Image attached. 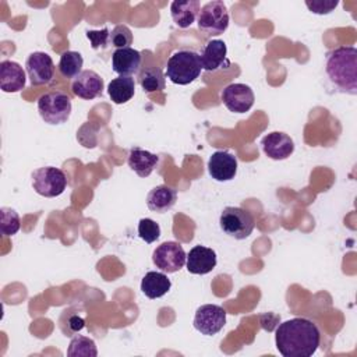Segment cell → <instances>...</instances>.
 <instances>
[{
  "mask_svg": "<svg viewBox=\"0 0 357 357\" xmlns=\"http://www.w3.org/2000/svg\"><path fill=\"white\" fill-rule=\"evenodd\" d=\"M275 343L283 357H310L319 347L321 332L307 318H291L276 328Z\"/></svg>",
  "mask_w": 357,
  "mask_h": 357,
  "instance_id": "cell-1",
  "label": "cell"
},
{
  "mask_svg": "<svg viewBox=\"0 0 357 357\" xmlns=\"http://www.w3.org/2000/svg\"><path fill=\"white\" fill-rule=\"evenodd\" d=\"M325 73L336 91L357 95V49L339 46L329 50L325 54Z\"/></svg>",
  "mask_w": 357,
  "mask_h": 357,
  "instance_id": "cell-2",
  "label": "cell"
},
{
  "mask_svg": "<svg viewBox=\"0 0 357 357\" xmlns=\"http://www.w3.org/2000/svg\"><path fill=\"white\" fill-rule=\"evenodd\" d=\"M202 71L199 53L191 49H178L167 60L166 77L177 85H188Z\"/></svg>",
  "mask_w": 357,
  "mask_h": 357,
  "instance_id": "cell-3",
  "label": "cell"
},
{
  "mask_svg": "<svg viewBox=\"0 0 357 357\" xmlns=\"http://www.w3.org/2000/svg\"><path fill=\"white\" fill-rule=\"evenodd\" d=\"M71 99L61 91H52L42 95L38 100V112L47 124H63L71 114Z\"/></svg>",
  "mask_w": 357,
  "mask_h": 357,
  "instance_id": "cell-4",
  "label": "cell"
},
{
  "mask_svg": "<svg viewBox=\"0 0 357 357\" xmlns=\"http://www.w3.org/2000/svg\"><path fill=\"white\" fill-rule=\"evenodd\" d=\"M198 29L206 36L222 35L229 26L227 7L220 0H212L204 4L197 17Z\"/></svg>",
  "mask_w": 357,
  "mask_h": 357,
  "instance_id": "cell-5",
  "label": "cell"
},
{
  "mask_svg": "<svg viewBox=\"0 0 357 357\" xmlns=\"http://www.w3.org/2000/svg\"><path fill=\"white\" fill-rule=\"evenodd\" d=\"M219 225L227 236L236 240H244L252 233L255 222L248 211L238 206H226L220 213Z\"/></svg>",
  "mask_w": 357,
  "mask_h": 357,
  "instance_id": "cell-6",
  "label": "cell"
},
{
  "mask_svg": "<svg viewBox=\"0 0 357 357\" xmlns=\"http://www.w3.org/2000/svg\"><path fill=\"white\" fill-rule=\"evenodd\" d=\"M32 187L36 194L53 198L64 192L67 187V177L63 170L54 166H43L32 172Z\"/></svg>",
  "mask_w": 357,
  "mask_h": 357,
  "instance_id": "cell-7",
  "label": "cell"
},
{
  "mask_svg": "<svg viewBox=\"0 0 357 357\" xmlns=\"http://www.w3.org/2000/svg\"><path fill=\"white\" fill-rule=\"evenodd\" d=\"M187 259L183 245L177 241H165L159 244L152 254V261L160 271L174 273L180 271Z\"/></svg>",
  "mask_w": 357,
  "mask_h": 357,
  "instance_id": "cell-8",
  "label": "cell"
},
{
  "mask_svg": "<svg viewBox=\"0 0 357 357\" xmlns=\"http://www.w3.org/2000/svg\"><path fill=\"white\" fill-rule=\"evenodd\" d=\"M226 324V311L216 304H204L197 308L194 328L205 336L216 335Z\"/></svg>",
  "mask_w": 357,
  "mask_h": 357,
  "instance_id": "cell-9",
  "label": "cell"
},
{
  "mask_svg": "<svg viewBox=\"0 0 357 357\" xmlns=\"http://www.w3.org/2000/svg\"><path fill=\"white\" fill-rule=\"evenodd\" d=\"M25 70L32 86L47 85L54 78V63L45 52H33L26 57Z\"/></svg>",
  "mask_w": 357,
  "mask_h": 357,
  "instance_id": "cell-10",
  "label": "cell"
},
{
  "mask_svg": "<svg viewBox=\"0 0 357 357\" xmlns=\"http://www.w3.org/2000/svg\"><path fill=\"white\" fill-rule=\"evenodd\" d=\"M220 99L227 110L233 113H245L248 112L255 100L252 89L245 84H230L227 85L222 93Z\"/></svg>",
  "mask_w": 357,
  "mask_h": 357,
  "instance_id": "cell-11",
  "label": "cell"
},
{
  "mask_svg": "<svg viewBox=\"0 0 357 357\" xmlns=\"http://www.w3.org/2000/svg\"><path fill=\"white\" fill-rule=\"evenodd\" d=\"M264 153L273 160L287 159L294 151V142L286 132L272 131L261 139Z\"/></svg>",
  "mask_w": 357,
  "mask_h": 357,
  "instance_id": "cell-12",
  "label": "cell"
},
{
  "mask_svg": "<svg viewBox=\"0 0 357 357\" xmlns=\"http://www.w3.org/2000/svg\"><path fill=\"white\" fill-rule=\"evenodd\" d=\"M208 172L216 181H229L237 173V158L227 151H216L209 156Z\"/></svg>",
  "mask_w": 357,
  "mask_h": 357,
  "instance_id": "cell-13",
  "label": "cell"
},
{
  "mask_svg": "<svg viewBox=\"0 0 357 357\" xmlns=\"http://www.w3.org/2000/svg\"><path fill=\"white\" fill-rule=\"evenodd\" d=\"M226 54H227V47L223 40L220 39L208 40L199 53L202 70L208 73H213L223 67H227L230 61L227 60Z\"/></svg>",
  "mask_w": 357,
  "mask_h": 357,
  "instance_id": "cell-14",
  "label": "cell"
},
{
  "mask_svg": "<svg viewBox=\"0 0 357 357\" xmlns=\"http://www.w3.org/2000/svg\"><path fill=\"white\" fill-rule=\"evenodd\" d=\"M71 91L75 96L81 99H95L103 91V79L98 73L92 70H84L74 78L71 84Z\"/></svg>",
  "mask_w": 357,
  "mask_h": 357,
  "instance_id": "cell-15",
  "label": "cell"
},
{
  "mask_svg": "<svg viewBox=\"0 0 357 357\" xmlns=\"http://www.w3.org/2000/svg\"><path fill=\"white\" fill-rule=\"evenodd\" d=\"M185 265L192 275H206L216 266V252L212 248L195 245L187 254Z\"/></svg>",
  "mask_w": 357,
  "mask_h": 357,
  "instance_id": "cell-16",
  "label": "cell"
},
{
  "mask_svg": "<svg viewBox=\"0 0 357 357\" xmlns=\"http://www.w3.org/2000/svg\"><path fill=\"white\" fill-rule=\"evenodd\" d=\"M25 71L17 61L3 60L0 63V88L3 92H20L25 88Z\"/></svg>",
  "mask_w": 357,
  "mask_h": 357,
  "instance_id": "cell-17",
  "label": "cell"
},
{
  "mask_svg": "<svg viewBox=\"0 0 357 357\" xmlns=\"http://www.w3.org/2000/svg\"><path fill=\"white\" fill-rule=\"evenodd\" d=\"M142 63V56L132 47L116 49L112 56V68L119 75L131 77L138 73Z\"/></svg>",
  "mask_w": 357,
  "mask_h": 357,
  "instance_id": "cell-18",
  "label": "cell"
},
{
  "mask_svg": "<svg viewBox=\"0 0 357 357\" xmlns=\"http://www.w3.org/2000/svg\"><path fill=\"white\" fill-rule=\"evenodd\" d=\"M177 201V191L166 184L153 187L146 195V206L156 213H165L170 211Z\"/></svg>",
  "mask_w": 357,
  "mask_h": 357,
  "instance_id": "cell-19",
  "label": "cell"
},
{
  "mask_svg": "<svg viewBox=\"0 0 357 357\" xmlns=\"http://www.w3.org/2000/svg\"><path fill=\"white\" fill-rule=\"evenodd\" d=\"M201 10L198 0H176L170 4V15L178 28H188Z\"/></svg>",
  "mask_w": 357,
  "mask_h": 357,
  "instance_id": "cell-20",
  "label": "cell"
},
{
  "mask_svg": "<svg viewBox=\"0 0 357 357\" xmlns=\"http://www.w3.org/2000/svg\"><path fill=\"white\" fill-rule=\"evenodd\" d=\"M127 163H128V167L132 172H135L139 177H148L153 172V169L158 166L159 156L149 151L135 146L130 151Z\"/></svg>",
  "mask_w": 357,
  "mask_h": 357,
  "instance_id": "cell-21",
  "label": "cell"
},
{
  "mask_svg": "<svg viewBox=\"0 0 357 357\" xmlns=\"http://www.w3.org/2000/svg\"><path fill=\"white\" fill-rule=\"evenodd\" d=\"M172 287V282L163 272H146L141 280V291L148 298L163 297Z\"/></svg>",
  "mask_w": 357,
  "mask_h": 357,
  "instance_id": "cell-22",
  "label": "cell"
},
{
  "mask_svg": "<svg viewBox=\"0 0 357 357\" xmlns=\"http://www.w3.org/2000/svg\"><path fill=\"white\" fill-rule=\"evenodd\" d=\"M107 93L116 105L128 102L135 93V81L132 77L119 75L107 85Z\"/></svg>",
  "mask_w": 357,
  "mask_h": 357,
  "instance_id": "cell-23",
  "label": "cell"
},
{
  "mask_svg": "<svg viewBox=\"0 0 357 357\" xmlns=\"http://www.w3.org/2000/svg\"><path fill=\"white\" fill-rule=\"evenodd\" d=\"M138 82H139L141 88L144 89V92H146V93L162 91L166 86L165 74L159 67L144 68L138 75Z\"/></svg>",
  "mask_w": 357,
  "mask_h": 357,
  "instance_id": "cell-24",
  "label": "cell"
},
{
  "mask_svg": "<svg viewBox=\"0 0 357 357\" xmlns=\"http://www.w3.org/2000/svg\"><path fill=\"white\" fill-rule=\"evenodd\" d=\"M84 59L81 53L74 50H67L60 56L59 70L60 74L66 78H75L79 73H82Z\"/></svg>",
  "mask_w": 357,
  "mask_h": 357,
  "instance_id": "cell-25",
  "label": "cell"
},
{
  "mask_svg": "<svg viewBox=\"0 0 357 357\" xmlns=\"http://www.w3.org/2000/svg\"><path fill=\"white\" fill-rule=\"evenodd\" d=\"M67 354L70 357H96L98 350L95 342L91 337L78 335L71 339L67 349Z\"/></svg>",
  "mask_w": 357,
  "mask_h": 357,
  "instance_id": "cell-26",
  "label": "cell"
},
{
  "mask_svg": "<svg viewBox=\"0 0 357 357\" xmlns=\"http://www.w3.org/2000/svg\"><path fill=\"white\" fill-rule=\"evenodd\" d=\"M21 222L18 213L8 208L3 206L0 209V231L3 236H14L20 230Z\"/></svg>",
  "mask_w": 357,
  "mask_h": 357,
  "instance_id": "cell-27",
  "label": "cell"
},
{
  "mask_svg": "<svg viewBox=\"0 0 357 357\" xmlns=\"http://www.w3.org/2000/svg\"><path fill=\"white\" fill-rule=\"evenodd\" d=\"M138 236L145 243L151 244L160 237V226L155 220L149 218H144L138 223Z\"/></svg>",
  "mask_w": 357,
  "mask_h": 357,
  "instance_id": "cell-28",
  "label": "cell"
},
{
  "mask_svg": "<svg viewBox=\"0 0 357 357\" xmlns=\"http://www.w3.org/2000/svg\"><path fill=\"white\" fill-rule=\"evenodd\" d=\"M132 43V33L127 25H117L110 32V45L116 49L130 47Z\"/></svg>",
  "mask_w": 357,
  "mask_h": 357,
  "instance_id": "cell-29",
  "label": "cell"
},
{
  "mask_svg": "<svg viewBox=\"0 0 357 357\" xmlns=\"http://www.w3.org/2000/svg\"><path fill=\"white\" fill-rule=\"evenodd\" d=\"M86 38L95 50L110 46V31L107 28H103L102 31H86Z\"/></svg>",
  "mask_w": 357,
  "mask_h": 357,
  "instance_id": "cell-30",
  "label": "cell"
},
{
  "mask_svg": "<svg viewBox=\"0 0 357 357\" xmlns=\"http://www.w3.org/2000/svg\"><path fill=\"white\" fill-rule=\"evenodd\" d=\"M337 0H305V6L314 14H329L337 7Z\"/></svg>",
  "mask_w": 357,
  "mask_h": 357,
  "instance_id": "cell-31",
  "label": "cell"
},
{
  "mask_svg": "<svg viewBox=\"0 0 357 357\" xmlns=\"http://www.w3.org/2000/svg\"><path fill=\"white\" fill-rule=\"evenodd\" d=\"M68 325H70V328H71V331H73V332H79V331L85 326V321H84L82 318H79V317L74 315V317H71V318H70Z\"/></svg>",
  "mask_w": 357,
  "mask_h": 357,
  "instance_id": "cell-32",
  "label": "cell"
}]
</instances>
